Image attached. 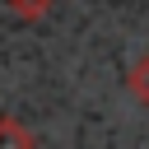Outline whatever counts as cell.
<instances>
[{"mask_svg":"<svg viewBox=\"0 0 149 149\" xmlns=\"http://www.w3.org/2000/svg\"><path fill=\"white\" fill-rule=\"evenodd\" d=\"M51 5H56V0H5V9H9L19 23H37V19H47Z\"/></svg>","mask_w":149,"mask_h":149,"instance_id":"3","label":"cell"},{"mask_svg":"<svg viewBox=\"0 0 149 149\" xmlns=\"http://www.w3.org/2000/svg\"><path fill=\"white\" fill-rule=\"evenodd\" d=\"M0 149H37V135L19 116H0Z\"/></svg>","mask_w":149,"mask_h":149,"instance_id":"2","label":"cell"},{"mask_svg":"<svg viewBox=\"0 0 149 149\" xmlns=\"http://www.w3.org/2000/svg\"><path fill=\"white\" fill-rule=\"evenodd\" d=\"M126 93H130L140 107H149V51L130 61V70H126Z\"/></svg>","mask_w":149,"mask_h":149,"instance_id":"1","label":"cell"}]
</instances>
